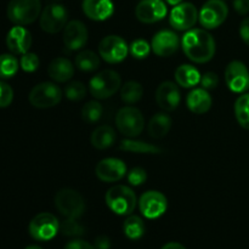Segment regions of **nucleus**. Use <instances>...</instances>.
Wrapping results in <instances>:
<instances>
[{"instance_id":"1","label":"nucleus","mask_w":249,"mask_h":249,"mask_svg":"<svg viewBox=\"0 0 249 249\" xmlns=\"http://www.w3.org/2000/svg\"><path fill=\"white\" fill-rule=\"evenodd\" d=\"M181 46L187 58L195 63L209 62L215 55V40L206 29L187 31L181 39Z\"/></svg>"},{"instance_id":"2","label":"nucleus","mask_w":249,"mask_h":249,"mask_svg":"<svg viewBox=\"0 0 249 249\" xmlns=\"http://www.w3.org/2000/svg\"><path fill=\"white\" fill-rule=\"evenodd\" d=\"M107 207L117 215H130L136 207V195L125 185H116L106 192Z\"/></svg>"},{"instance_id":"3","label":"nucleus","mask_w":249,"mask_h":249,"mask_svg":"<svg viewBox=\"0 0 249 249\" xmlns=\"http://www.w3.org/2000/svg\"><path fill=\"white\" fill-rule=\"evenodd\" d=\"M6 14L16 26H27L40 16L41 2L40 0H10Z\"/></svg>"},{"instance_id":"4","label":"nucleus","mask_w":249,"mask_h":249,"mask_svg":"<svg viewBox=\"0 0 249 249\" xmlns=\"http://www.w3.org/2000/svg\"><path fill=\"white\" fill-rule=\"evenodd\" d=\"M122 85V78L113 70H105L90 79L89 91L95 99L105 100L113 96Z\"/></svg>"},{"instance_id":"5","label":"nucleus","mask_w":249,"mask_h":249,"mask_svg":"<svg viewBox=\"0 0 249 249\" xmlns=\"http://www.w3.org/2000/svg\"><path fill=\"white\" fill-rule=\"evenodd\" d=\"M116 126L126 138H136L145 128V119L140 109L133 106L122 107L116 114Z\"/></svg>"},{"instance_id":"6","label":"nucleus","mask_w":249,"mask_h":249,"mask_svg":"<svg viewBox=\"0 0 249 249\" xmlns=\"http://www.w3.org/2000/svg\"><path fill=\"white\" fill-rule=\"evenodd\" d=\"M55 207L65 218L78 219L85 212V201L75 190L62 189L56 194Z\"/></svg>"},{"instance_id":"7","label":"nucleus","mask_w":249,"mask_h":249,"mask_svg":"<svg viewBox=\"0 0 249 249\" xmlns=\"http://www.w3.org/2000/svg\"><path fill=\"white\" fill-rule=\"evenodd\" d=\"M31 105L36 108H50L62 100V90L55 83L44 82L36 85L28 95Z\"/></svg>"},{"instance_id":"8","label":"nucleus","mask_w":249,"mask_h":249,"mask_svg":"<svg viewBox=\"0 0 249 249\" xmlns=\"http://www.w3.org/2000/svg\"><path fill=\"white\" fill-rule=\"evenodd\" d=\"M29 235L36 241H50L60 231V223L51 213H40L34 216L28 226Z\"/></svg>"},{"instance_id":"9","label":"nucleus","mask_w":249,"mask_h":249,"mask_svg":"<svg viewBox=\"0 0 249 249\" xmlns=\"http://www.w3.org/2000/svg\"><path fill=\"white\" fill-rule=\"evenodd\" d=\"M228 15L229 7L223 0H208L199 10L198 19L206 29H214L225 22Z\"/></svg>"},{"instance_id":"10","label":"nucleus","mask_w":249,"mask_h":249,"mask_svg":"<svg viewBox=\"0 0 249 249\" xmlns=\"http://www.w3.org/2000/svg\"><path fill=\"white\" fill-rule=\"evenodd\" d=\"M129 46L119 36H107L100 41L99 55L108 63H119L128 56Z\"/></svg>"},{"instance_id":"11","label":"nucleus","mask_w":249,"mask_h":249,"mask_svg":"<svg viewBox=\"0 0 249 249\" xmlns=\"http://www.w3.org/2000/svg\"><path fill=\"white\" fill-rule=\"evenodd\" d=\"M68 12L63 5L50 4L40 15V27L49 34H56L67 24Z\"/></svg>"},{"instance_id":"12","label":"nucleus","mask_w":249,"mask_h":249,"mask_svg":"<svg viewBox=\"0 0 249 249\" xmlns=\"http://www.w3.org/2000/svg\"><path fill=\"white\" fill-rule=\"evenodd\" d=\"M225 82L229 89L236 94L249 90V70L241 61H231L225 68Z\"/></svg>"},{"instance_id":"13","label":"nucleus","mask_w":249,"mask_h":249,"mask_svg":"<svg viewBox=\"0 0 249 249\" xmlns=\"http://www.w3.org/2000/svg\"><path fill=\"white\" fill-rule=\"evenodd\" d=\"M198 19V11L191 2H180L170 11L169 23L177 31H190Z\"/></svg>"},{"instance_id":"14","label":"nucleus","mask_w":249,"mask_h":249,"mask_svg":"<svg viewBox=\"0 0 249 249\" xmlns=\"http://www.w3.org/2000/svg\"><path fill=\"white\" fill-rule=\"evenodd\" d=\"M167 197L160 191H147L140 197L139 208L147 219H157L167 212Z\"/></svg>"},{"instance_id":"15","label":"nucleus","mask_w":249,"mask_h":249,"mask_svg":"<svg viewBox=\"0 0 249 249\" xmlns=\"http://www.w3.org/2000/svg\"><path fill=\"white\" fill-rule=\"evenodd\" d=\"M88 28L82 21L73 19L68 22L63 28V45L66 50L75 51L80 50L88 41Z\"/></svg>"},{"instance_id":"16","label":"nucleus","mask_w":249,"mask_h":249,"mask_svg":"<svg viewBox=\"0 0 249 249\" xmlns=\"http://www.w3.org/2000/svg\"><path fill=\"white\" fill-rule=\"evenodd\" d=\"M167 15V5L163 0H141L135 7V16L146 24L162 21Z\"/></svg>"},{"instance_id":"17","label":"nucleus","mask_w":249,"mask_h":249,"mask_svg":"<svg viewBox=\"0 0 249 249\" xmlns=\"http://www.w3.org/2000/svg\"><path fill=\"white\" fill-rule=\"evenodd\" d=\"M95 174L104 182H117L126 175V165L118 158H105L97 163Z\"/></svg>"},{"instance_id":"18","label":"nucleus","mask_w":249,"mask_h":249,"mask_svg":"<svg viewBox=\"0 0 249 249\" xmlns=\"http://www.w3.org/2000/svg\"><path fill=\"white\" fill-rule=\"evenodd\" d=\"M180 46V39L177 33L169 29H163L153 36L151 41L152 51L160 57H169L178 51Z\"/></svg>"},{"instance_id":"19","label":"nucleus","mask_w":249,"mask_h":249,"mask_svg":"<svg viewBox=\"0 0 249 249\" xmlns=\"http://www.w3.org/2000/svg\"><path fill=\"white\" fill-rule=\"evenodd\" d=\"M181 101V94L174 82H163L156 90V102L163 111L172 112L177 108Z\"/></svg>"},{"instance_id":"20","label":"nucleus","mask_w":249,"mask_h":249,"mask_svg":"<svg viewBox=\"0 0 249 249\" xmlns=\"http://www.w3.org/2000/svg\"><path fill=\"white\" fill-rule=\"evenodd\" d=\"M6 46L14 55H23L32 46V36L23 26H15L6 36Z\"/></svg>"},{"instance_id":"21","label":"nucleus","mask_w":249,"mask_h":249,"mask_svg":"<svg viewBox=\"0 0 249 249\" xmlns=\"http://www.w3.org/2000/svg\"><path fill=\"white\" fill-rule=\"evenodd\" d=\"M83 12L92 21H105L114 12L112 0H83Z\"/></svg>"},{"instance_id":"22","label":"nucleus","mask_w":249,"mask_h":249,"mask_svg":"<svg viewBox=\"0 0 249 249\" xmlns=\"http://www.w3.org/2000/svg\"><path fill=\"white\" fill-rule=\"evenodd\" d=\"M48 74L53 82L66 83L74 75V66L68 58L56 57L48 66Z\"/></svg>"},{"instance_id":"23","label":"nucleus","mask_w":249,"mask_h":249,"mask_svg":"<svg viewBox=\"0 0 249 249\" xmlns=\"http://www.w3.org/2000/svg\"><path fill=\"white\" fill-rule=\"evenodd\" d=\"M212 104H213V100H212L211 94L208 92V90L203 89V88L194 89L187 94L186 105L192 113H207L211 109Z\"/></svg>"},{"instance_id":"24","label":"nucleus","mask_w":249,"mask_h":249,"mask_svg":"<svg viewBox=\"0 0 249 249\" xmlns=\"http://www.w3.org/2000/svg\"><path fill=\"white\" fill-rule=\"evenodd\" d=\"M174 77L178 85L189 89V88H194L197 84H199L201 73L195 66L181 65L177 68Z\"/></svg>"},{"instance_id":"25","label":"nucleus","mask_w":249,"mask_h":249,"mask_svg":"<svg viewBox=\"0 0 249 249\" xmlns=\"http://www.w3.org/2000/svg\"><path fill=\"white\" fill-rule=\"evenodd\" d=\"M90 141L96 150H106L116 141V131L109 125H100L92 131Z\"/></svg>"},{"instance_id":"26","label":"nucleus","mask_w":249,"mask_h":249,"mask_svg":"<svg viewBox=\"0 0 249 249\" xmlns=\"http://www.w3.org/2000/svg\"><path fill=\"white\" fill-rule=\"evenodd\" d=\"M172 128V118L165 113H157L150 119L147 131L151 138L162 139L167 136Z\"/></svg>"},{"instance_id":"27","label":"nucleus","mask_w":249,"mask_h":249,"mask_svg":"<svg viewBox=\"0 0 249 249\" xmlns=\"http://www.w3.org/2000/svg\"><path fill=\"white\" fill-rule=\"evenodd\" d=\"M122 151L131 153H146V155H155V153H160V148L152 143L143 142V141L134 140V139L128 138L122 141L119 146Z\"/></svg>"},{"instance_id":"28","label":"nucleus","mask_w":249,"mask_h":249,"mask_svg":"<svg viewBox=\"0 0 249 249\" xmlns=\"http://www.w3.org/2000/svg\"><path fill=\"white\" fill-rule=\"evenodd\" d=\"M100 55L95 53L91 50H84L75 56V66L78 70L83 72H94L100 67Z\"/></svg>"},{"instance_id":"29","label":"nucleus","mask_w":249,"mask_h":249,"mask_svg":"<svg viewBox=\"0 0 249 249\" xmlns=\"http://www.w3.org/2000/svg\"><path fill=\"white\" fill-rule=\"evenodd\" d=\"M123 231L129 240H140L145 235V223L138 215H130L125 219L123 224Z\"/></svg>"},{"instance_id":"30","label":"nucleus","mask_w":249,"mask_h":249,"mask_svg":"<svg viewBox=\"0 0 249 249\" xmlns=\"http://www.w3.org/2000/svg\"><path fill=\"white\" fill-rule=\"evenodd\" d=\"M143 88L142 85L135 80H129L122 87L121 89V99L125 104L133 105L140 101L142 99Z\"/></svg>"},{"instance_id":"31","label":"nucleus","mask_w":249,"mask_h":249,"mask_svg":"<svg viewBox=\"0 0 249 249\" xmlns=\"http://www.w3.org/2000/svg\"><path fill=\"white\" fill-rule=\"evenodd\" d=\"M235 116L238 124L249 130V92H245L235 102Z\"/></svg>"},{"instance_id":"32","label":"nucleus","mask_w":249,"mask_h":249,"mask_svg":"<svg viewBox=\"0 0 249 249\" xmlns=\"http://www.w3.org/2000/svg\"><path fill=\"white\" fill-rule=\"evenodd\" d=\"M19 62L14 53L0 55V79H9L17 73Z\"/></svg>"},{"instance_id":"33","label":"nucleus","mask_w":249,"mask_h":249,"mask_svg":"<svg viewBox=\"0 0 249 249\" xmlns=\"http://www.w3.org/2000/svg\"><path fill=\"white\" fill-rule=\"evenodd\" d=\"M104 113V107L97 101H89L82 108V118L85 123L94 124L100 121Z\"/></svg>"},{"instance_id":"34","label":"nucleus","mask_w":249,"mask_h":249,"mask_svg":"<svg viewBox=\"0 0 249 249\" xmlns=\"http://www.w3.org/2000/svg\"><path fill=\"white\" fill-rule=\"evenodd\" d=\"M60 231L63 236L67 237H79L85 232L82 224L78 223L77 219L72 218H66V220L60 224Z\"/></svg>"},{"instance_id":"35","label":"nucleus","mask_w":249,"mask_h":249,"mask_svg":"<svg viewBox=\"0 0 249 249\" xmlns=\"http://www.w3.org/2000/svg\"><path fill=\"white\" fill-rule=\"evenodd\" d=\"M87 95V87L82 82H71L65 88V96L71 101H80Z\"/></svg>"},{"instance_id":"36","label":"nucleus","mask_w":249,"mask_h":249,"mask_svg":"<svg viewBox=\"0 0 249 249\" xmlns=\"http://www.w3.org/2000/svg\"><path fill=\"white\" fill-rule=\"evenodd\" d=\"M129 50H130V53L135 58H139V60H142V58H146L148 55H150L151 48L150 44L147 43L143 39H136L131 43V45L129 46Z\"/></svg>"},{"instance_id":"37","label":"nucleus","mask_w":249,"mask_h":249,"mask_svg":"<svg viewBox=\"0 0 249 249\" xmlns=\"http://www.w3.org/2000/svg\"><path fill=\"white\" fill-rule=\"evenodd\" d=\"M39 57L36 56V53H26L21 56V60H19V66H21L22 70L24 72H36L39 67Z\"/></svg>"},{"instance_id":"38","label":"nucleus","mask_w":249,"mask_h":249,"mask_svg":"<svg viewBox=\"0 0 249 249\" xmlns=\"http://www.w3.org/2000/svg\"><path fill=\"white\" fill-rule=\"evenodd\" d=\"M126 179H128V182L131 186H140L147 179V173H146L145 169L140 167L133 168L128 173V175H126Z\"/></svg>"},{"instance_id":"39","label":"nucleus","mask_w":249,"mask_h":249,"mask_svg":"<svg viewBox=\"0 0 249 249\" xmlns=\"http://www.w3.org/2000/svg\"><path fill=\"white\" fill-rule=\"evenodd\" d=\"M14 100V90L4 80H0V108L9 107Z\"/></svg>"},{"instance_id":"40","label":"nucleus","mask_w":249,"mask_h":249,"mask_svg":"<svg viewBox=\"0 0 249 249\" xmlns=\"http://www.w3.org/2000/svg\"><path fill=\"white\" fill-rule=\"evenodd\" d=\"M199 84L203 89L213 90L219 85V77L214 72H206L203 75H201Z\"/></svg>"},{"instance_id":"41","label":"nucleus","mask_w":249,"mask_h":249,"mask_svg":"<svg viewBox=\"0 0 249 249\" xmlns=\"http://www.w3.org/2000/svg\"><path fill=\"white\" fill-rule=\"evenodd\" d=\"M65 249H96V248H95V246H92L91 243L87 242V241L80 240V238H75V240L70 241V242L65 246Z\"/></svg>"},{"instance_id":"42","label":"nucleus","mask_w":249,"mask_h":249,"mask_svg":"<svg viewBox=\"0 0 249 249\" xmlns=\"http://www.w3.org/2000/svg\"><path fill=\"white\" fill-rule=\"evenodd\" d=\"M233 9L238 15H247L249 12V0H233Z\"/></svg>"},{"instance_id":"43","label":"nucleus","mask_w":249,"mask_h":249,"mask_svg":"<svg viewBox=\"0 0 249 249\" xmlns=\"http://www.w3.org/2000/svg\"><path fill=\"white\" fill-rule=\"evenodd\" d=\"M240 36L249 46V17H246L240 24Z\"/></svg>"},{"instance_id":"44","label":"nucleus","mask_w":249,"mask_h":249,"mask_svg":"<svg viewBox=\"0 0 249 249\" xmlns=\"http://www.w3.org/2000/svg\"><path fill=\"white\" fill-rule=\"evenodd\" d=\"M94 246L96 249H109L111 248V240L107 236L101 235L96 237Z\"/></svg>"},{"instance_id":"45","label":"nucleus","mask_w":249,"mask_h":249,"mask_svg":"<svg viewBox=\"0 0 249 249\" xmlns=\"http://www.w3.org/2000/svg\"><path fill=\"white\" fill-rule=\"evenodd\" d=\"M160 249H186V248L178 242H169V243H167V245L163 246Z\"/></svg>"},{"instance_id":"46","label":"nucleus","mask_w":249,"mask_h":249,"mask_svg":"<svg viewBox=\"0 0 249 249\" xmlns=\"http://www.w3.org/2000/svg\"><path fill=\"white\" fill-rule=\"evenodd\" d=\"M165 1L172 5V6H175V5H179L180 2H182V0H165Z\"/></svg>"},{"instance_id":"47","label":"nucleus","mask_w":249,"mask_h":249,"mask_svg":"<svg viewBox=\"0 0 249 249\" xmlns=\"http://www.w3.org/2000/svg\"><path fill=\"white\" fill-rule=\"evenodd\" d=\"M26 249H43L41 247H39V246H28Z\"/></svg>"}]
</instances>
